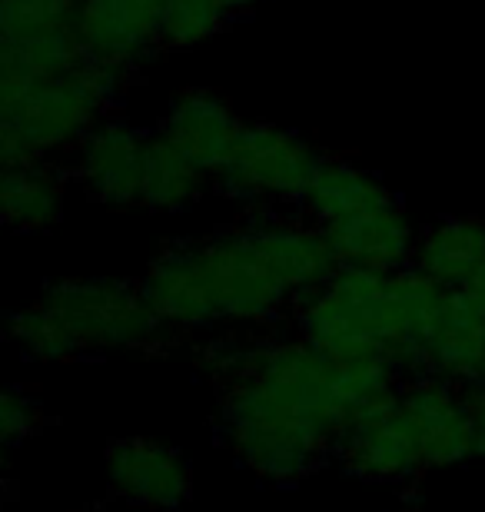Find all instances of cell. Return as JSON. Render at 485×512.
Listing matches in <instances>:
<instances>
[{
  "instance_id": "cell-1",
  "label": "cell",
  "mask_w": 485,
  "mask_h": 512,
  "mask_svg": "<svg viewBox=\"0 0 485 512\" xmlns=\"http://www.w3.org/2000/svg\"><path fill=\"white\" fill-rule=\"evenodd\" d=\"M336 270L319 227L263 220L160 253L140 286L163 326L256 323Z\"/></svg>"
},
{
  "instance_id": "cell-2",
  "label": "cell",
  "mask_w": 485,
  "mask_h": 512,
  "mask_svg": "<svg viewBox=\"0 0 485 512\" xmlns=\"http://www.w3.org/2000/svg\"><path fill=\"white\" fill-rule=\"evenodd\" d=\"M353 423L346 363L309 340L260 343L246 383L223 389L216 436L266 483L309 476Z\"/></svg>"
},
{
  "instance_id": "cell-3",
  "label": "cell",
  "mask_w": 485,
  "mask_h": 512,
  "mask_svg": "<svg viewBox=\"0 0 485 512\" xmlns=\"http://www.w3.org/2000/svg\"><path fill=\"white\" fill-rule=\"evenodd\" d=\"M446 286L416 266L396 273L339 266L296 300L303 340L336 363L383 360L399 373H422V346L446 303Z\"/></svg>"
},
{
  "instance_id": "cell-4",
  "label": "cell",
  "mask_w": 485,
  "mask_h": 512,
  "mask_svg": "<svg viewBox=\"0 0 485 512\" xmlns=\"http://www.w3.org/2000/svg\"><path fill=\"white\" fill-rule=\"evenodd\" d=\"M120 70L84 60L57 77H24L0 70V160L4 167L44 160L80 147L110 100L117 97Z\"/></svg>"
},
{
  "instance_id": "cell-5",
  "label": "cell",
  "mask_w": 485,
  "mask_h": 512,
  "mask_svg": "<svg viewBox=\"0 0 485 512\" xmlns=\"http://www.w3.org/2000/svg\"><path fill=\"white\" fill-rule=\"evenodd\" d=\"M40 306H47L77 336L84 353L130 350L150 343L163 330V320L153 313L143 286L107 276L50 283Z\"/></svg>"
},
{
  "instance_id": "cell-6",
  "label": "cell",
  "mask_w": 485,
  "mask_h": 512,
  "mask_svg": "<svg viewBox=\"0 0 485 512\" xmlns=\"http://www.w3.org/2000/svg\"><path fill=\"white\" fill-rule=\"evenodd\" d=\"M323 153L293 130L273 124H246L240 140L216 173L220 187L236 200H306Z\"/></svg>"
},
{
  "instance_id": "cell-7",
  "label": "cell",
  "mask_w": 485,
  "mask_h": 512,
  "mask_svg": "<svg viewBox=\"0 0 485 512\" xmlns=\"http://www.w3.org/2000/svg\"><path fill=\"white\" fill-rule=\"evenodd\" d=\"M84 60L80 0H0V70L57 77Z\"/></svg>"
},
{
  "instance_id": "cell-8",
  "label": "cell",
  "mask_w": 485,
  "mask_h": 512,
  "mask_svg": "<svg viewBox=\"0 0 485 512\" xmlns=\"http://www.w3.org/2000/svg\"><path fill=\"white\" fill-rule=\"evenodd\" d=\"M399 406L419 429L426 466H456L479 456L476 416L466 386L459 389L439 376H419L416 383L402 386Z\"/></svg>"
},
{
  "instance_id": "cell-9",
  "label": "cell",
  "mask_w": 485,
  "mask_h": 512,
  "mask_svg": "<svg viewBox=\"0 0 485 512\" xmlns=\"http://www.w3.org/2000/svg\"><path fill=\"white\" fill-rule=\"evenodd\" d=\"M150 143L153 137L123 120H100L77 147V173L84 187L110 207L143 203Z\"/></svg>"
},
{
  "instance_id": "cell-10",
  "label": "cell",
  "mask_w": 485,
  "mask_h": 512,
  "mask_svg": "<svg viewBox=\"0 0 485 512\" xmlns=\"http://www.w3.org/2000/svg\"><path fill=\"white\" fill-rule=\"evenodd\" d=\"M113 493L147 509H177L190 499V459L157 439H117L107 449Z\"/></svg>"
},
{
  "instance_id": "cell-11",
  "label": "cell",
  "mask_w": 485,
  "mask_h": 512,
  "mask_svg": "<svg viewBox=\"0 0 485 512\" xmlns=\"http://www.w3.org/2000/svg\"><path fill=\"white\" fill-rule=\"evenodd\" d=\"M336 453L343 456L346 473L369 479V483H402L426 469L419 429L402 413V406L349 426Z\"/></svg>"
},
{
  "instance_id": "cell-12",
  "label": "cell",
  "mask_w": 485,
  "mask_h": 512,
  "mask_svg": "<svg viewBox=\"0 0 485 512\" xmlns=\"http://www.w3.org/2000/svg\"><path fill=\"white\" fill-rule=\"evenodd\" d=\"M163 0H80V44L87 60L123 70L160 44Z\"/></svg>"
},
{
  "instance_id": "cell-13",
  "label": "cell",
  "mask_w": 485,
  "mask_h": 512,
  "mask_svg": "<svg viewBox=\"0 0 485 512\" xmlns=\"http://www.w3.org/2000/svg\"><path fill=\"white\" fill-rule=\"evenodd\" d=\"M326 233L329 247L336 250L339 266H359V270L396 273L412 266L416 253V230L402 210L399 200L379 203L346 220L319 227Z\"/></svg>"
},
{
  "instance_id": "cell-14",
  "label": "cell",
  "mask_w": 485,
  "mask_h": 512,
  "mask_svg": "<svg viewBox=\"0 0 485 512\" xmlns=\"http://www.w3.org/2000/svg\"><path fill=\"white\" fill-rule=\"evenodd\" d=\"M243 127L246 124H240V117L220 97L206 94V90H190V94L173 97L160 120L157 137L183 153L206 177H216L230 160Z\"/></svg>"
},
{
  "instance_id": "cell-15",
  "label": "cell",
  "mask_w": 485,
  "mask_h": 512,
  "mask_svg": "<svg viewBox=\"0 0 485 512\" xmlns=\"http://www.w3.org/2000/svg\"><path fill=\"white\" fill-rule=\"evenodd\" d=\"M422 373L456 386L485 380V310L466 290H449L422 346Z\"/></svg>"
},
{
  "instance_id": "cell-16",
  "label": "cell",
  "mask_w": 485,
  "mask_h": 512,
  "mask_svg": "<svg viewBox=\"0 0 485 512\" xmlns=\"http://www.w3.org/2000/svg\"><path fill=\"white\" fill-rule=\"evenodd\" d=\"M412 266L446 290L466 286L485 266V220L446 217L432 223L416 240Z\"/></svg>"
},
{
  "instance_id": "cell-17",
  "label": "cell",
  "mask_w": 485,
  "mask_h": 512,
  "mask_svg": "<svg viewBox=\"0 0 485 512\" xmlns=\"http://www.w3.org/2000/svg\"><path fill=\"white\" fill-rule=\"evenodd\" d=\"M64 213V187L44 160L4 167L0 177V217L17 233H40Z\"/></svg>"
},
{
  "instance_id": "cell-18",
  "label": "cell",
  "mask_w": 485,
  "mask_h": 512,
  "mask_svg": "<svg viewBox=\"0 0 485 512\" xmlns=\"http://www.w3.org/2000/svg\"><path fill=\"white\" fill-rule=\"evenodd\" d=\"M389 200H399V197L369 170L356 167V163H346V160H323L313 187L306 190L303 207L309 210V217L316 220V227H326V223L346 220V217H353V213H363Z\"/></svg>"
},
{
  "instance_id": "cell-19",
  "label": "cell",
  "mask_w": 485,
  "mask_h": 512,
  "mask_svg": "<svg viewBox=\"0 0 485 512\" xmlns=\"http://www.w3.org/2000/svg\"><path fill=\"white\" fill-rule=\"evenodd\" d=\"M206 173L170 147L167 140L153 137L147 157V177H143V207L173 213L187 210L203 193Z\"/></svg>"
},
{
  "instance_id": "cell-20",
  "label": "cell",
  "mask_w": 485,
  "mask_h": 512,
  "mask_svg": "<svg viewBox=\"0 0 485 512\" xmlns=\"http://www.w3.org/2000/svg\"><path fill=\"white\" fill-rule=\"evenodd\" d=\"M7 336L20 353L37 363H67L84 356V346L77 343V336L40 303L10 316Z\"/></svg>"
},
{
  "instance_id": "cell-21",
  "label": "cell",
  "mask_w": 485,
  "mask_h": 512,
  "mask_svg": "<svg viewBox=\"0 0 485 512\" xmlns=\"http://www.w3.org/2000/svg\"><path fill=\"white\" fill-rule=\"evenodd\" d=\"M226 7L220 0H163L160 44L196 47L210 40L226 24Z\"/></svg>"
},
{
  "instance_id": "cell-22",
  "label": "cell",
  "mask_w": 485,
  "mask_h": 512,
  "mask_svg": "<svg viewBox=\"0 0 485 512\" xmlns=\"http://www.w3.org/2000/svg\"><path fill=\"white\" fill-rule=\"evenodd\" d=\"M44 426V406L20 386H7L0 396V436L4 446H17L20 439L34 436Z\"/></svg>"
},
{
  "instance_id": "cell-23",
  "label": "cell",
  "mask_w": 485,
  "mask_h": 512,
  "mask_svg": "<svg viewBox=\"0 0 485 512\" xmlns=\"http://www.w3.org/2000/svg\"><path fill=\"white\" fill-rule=\"evenodd\" d=\"M472 416H476V439H479V456H485V380L476 386H466Z\"/></svg>"
},
{
  "instance_id": "cell-24",
  "label": "cell",
  "mask_w": 485,
  "mask_h": 512,
  "mask_svg": "<svg viewBox=\"0 0 485 512\" xmlns=\"http://www.w3.org/2000/svg\"><path fill=\"white\" fill-rule=\"evenodd\" d=\"M459 290H466V293L472 296V300H476V303L482 306V310H485V266H482V270H479L476 276H472V280H469L466 286H459Z\"/></svg>"
},
{
  "instance_id": "cell-25",
  "label": "cell",
  "mask_w": 485,
  "mask_h": 512,
  "mask_svg": "<svg viewBox=\"0 0 485 512\" xmlns=\"http://www.w3.org/2000/svg\"><path fill=\"white\" fill-rule=\"evenodd\" d=\"M220 4L226 7V14H240V10H250L256 4H263V0H220Z\"/></svg>"
}]
</instances>
